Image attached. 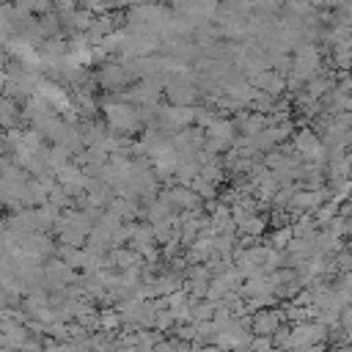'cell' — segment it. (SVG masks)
<instances>
[{
    "label": "cell",
    "mask_w": 352,
    "mask_h": 352,
    "mask_svg": "<svg viewBox=\"0 0 352 352\" xmlns=\"http://www.w3.org/2000/svg\"><path fill=\"white\" fill-rule=\"evenodd\" d=\"M126 80H129V72L121 63H104L102 72H99V82L104 88H121Z\"/></svg>",
    "instance_id": "3"
},
{
    "label": "cell",
    "mask_w": 352,
    "mask_h": 352,
    "mask_svg": "<svg viewBox=\"0 0 352 352\" xmlns=\"http://www.w3.org/2000/svg\"><path fill=\"white\" fill-rule=\"evenodd\" d=\"M280 319H283V314H280V311L264 308V311H258V314H256V319H253V330H256L258 336H272V333L280 327Z\"/></svg>",
    "instance_id": "2"
},
{
    "label": "cell",
    "mask_w": 352,
    "mask_h": 352,
    "mask_svg": "<svg viewBox=\"0 0 352 352\" xmlns=\"http://www.w3.org/2000/svg\"><path fill=\"white\" fill-rule=\"evenodd\" d=\"M250 346H253V352H272V341L270 338H256Z\"/></svg>",
    "instance_id": "5"
},
{
    "label": "cell",
    "mask_w": 352,
    "mask_h": 352,
    "mask_svg": "<svg viewBox=\"0 0 352 352\" xmlns=\"http://www.w3.org/2000/svg\"><path fill=\"white\" fill-rule=\"evenodd\" d=\"M16 118H19L16 102H14L11 96H3V99H0V126H11Z\"/></svg>",
    "instance_id": "4"
},
{
    "label": "cell",
    "mask_w": 352,
    "mask_h": 352,
    "mask_svg": "<svg viewBox=\"0 0 352 352\" xmlns=\"http://www.w3.org/2000/svg\"><path fill=\"white\" fill-rule=\"evenodd\" d=\"M165 3H176V0H165Z\"/></svg>",
    "instance_id": "6"
},
{
    "label": "cell",
    "mask_w": 352,
    "mask_h": 352,
    "mask_svg": "<svg viewBox=\"0 0 352 352\" xmlns=\"http://www.w3.org/2000/svg\"><path fill=\"white\" fill-rule=\"evenodd\" d=\"M294 151H297L300 157H308V160H322L324 146H322V140H319L314 132L300 129V132L294 135Z\"/></svg>",
    "instance_id": "1"
}]
</instances>
